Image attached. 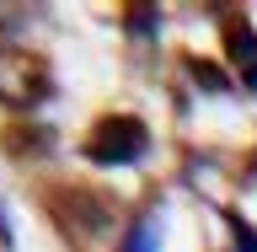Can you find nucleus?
<instances>
[{
    "label": "nucleus",
    "mask_w": 257,
    "mask_h": 252,
    "mask_svg": "<svg viewBox=\"0 0 257 252\" xmlns=\"http://www.w3.org/2000/svg\"><path fill=\"white\" fill-rule=\"evenodd\" d=\"M48 92H54V75H48L43 54H32L22 43H0V102L16 113H32Z\"/></svg>",
    "instance_id": "2"
},
{
    "label": "nucleus",
    "mask_w": 257,
    "mask_h": 252,
    "mask_svg": "<svg viewBox=\"0 0 257 252\" xmlns=\"http://www.w3.org/2000/svg\"><path fill=\"white\" fill-rule=\"evenodd\" d=\"M86 161L96 166H134V161L150 150V129L134 118V113H107V118H96V129L86 134Z\"/></svg>",
    "instance_id": "3"
},
{
    "label": "nucleus",
    "mask_w": 257,
    "mask_h": 252,
    "mask_svg": "<svg viewBox=\"0 0 257 252\" xmlns=\"http://www.w3.org/2000/svg\"><path fill=\"white\" fill-rule=\"evenodd\" d=\"M230 225H236V236H241V252H257V236H252V231H246L241 220H230Z\"/></svg>",
    "instance_id": "7"
},
{
    "label": "nucleus",
    "mask_w": 257,
    "mask_h": 252,
    "mask_svg": "<svg viewBox=\"0 0 257 252\" xmlns=\"http://www.w3.org/2000/svg\"><path fill=\"white\" fill-rule=\"evenodd\" d=\"M225 48H230V59L241 64V75L252 80L257 86V32H252V22H230V27H225Z\"/></svg>",
    "instance_id": "4"
},
{
    "label": "nucleus",
    "mask_w": 257,
    "mask_h": 252,
    "mask_svg": "<svg viewBox=\"0 0 257 252\" xmlns=\"http://www.w3.org/2000/svg\"><path fill=\"white\" fill-rule=\"evenodd\" d=\"M156 236H161V220H156V215H140L118 252H156Z\"/></svg>",
    "instance_id": "5"
},
{
    "label": "nucleus",
    "mask_w": 257,
    "mask_h": 252,
    "mask_svg": "<svg viewBox=\"0 0 257 252\" xmlns=\"http://www.w3.org/2000/svg\"><path fill=\"white\" fill-rule=\"evenodd\" d=\"M48 209H54V225L70 236V247H80V252H96L118 231V204L96 188H54Z\"/></svg>",
    "instance_id": "1"
},
{
    "label": "nucleus",
    "mask_w": 257,
    "mask_h": 252,
    "mask_svg": "<svg viewBox=\"0 0 257 252\" xmlns=\"http://www.w3.org/2000/svg\"><path fill=\"white\" fill-rule=\"evenodd\" d=\"M188 70H193V80H198V86H209V92H225V75H214V64L188 59Z\"/></svg>",
    "instance_id": "6"
}]
</instances>
